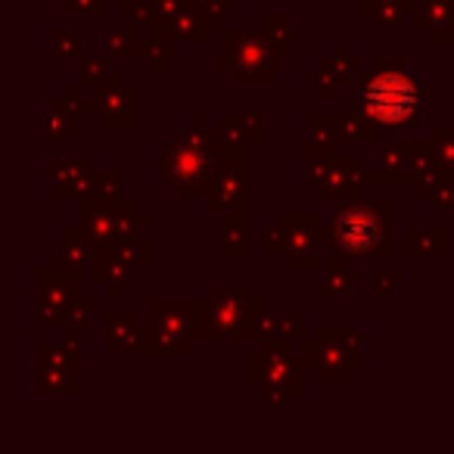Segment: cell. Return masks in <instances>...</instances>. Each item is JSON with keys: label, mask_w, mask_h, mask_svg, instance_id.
<instances>
[{"label": "cell", "mask_w": 454, "mask_h": 454, "mask_svg": "<svg viewBox=\"0 0 454 454\" xmlns=\"http://www.w3.org/2000/svg\"><path fill=\"white\" fill-rule=\"evenodd\" d=\"M364 103L371 109L373 119L386 121V125H395V121L408 119L417 106V88L408 75H398V72H386L377 75L367 84Z\"/></svg>", "instance_id": "1"}, {"label": "cell", "mask_w": 454, "mask_h": 454, "mask_svg": "<svg viewBox=\"0 0 454 454\" xmlns=\"http://www.w3.org/2000/svg\"><path fill=\"white\" fill-rule=\"evenodd\" d=\"M380 234V224L364 212H355V215H346L340 221V240L346 243L348 249H367Z\"/></svg>", "instance_id": "2"}]
</instances>
